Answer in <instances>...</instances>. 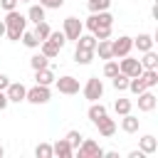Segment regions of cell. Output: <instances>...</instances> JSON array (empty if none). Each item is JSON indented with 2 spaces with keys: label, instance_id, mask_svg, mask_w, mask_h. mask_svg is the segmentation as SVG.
Segmentation results:
<instances>
[{
  "label": "cell",
  "instance_id": "6da1fadb",
  "mask_svg": "<svg viewBox=\"0 0 158 158\" xmlns=\"http://www.w3.org/2000/svg\"><path fill=\"white\" fill-rule=\"evenodd\" d=\"M25 30H27V17L22 12H17V10H10L5 15V35H7V40L20 42V37H22Z\"/></svg>",
  "mask_w": 158,
  "mask_h": 158
},
{
  "label": "cell",
  "instance_id": "7a4b0ae2",
  "mask_svg": "<svg viewBox=\"0 0 158 158\" xmlns=\"http://www.w3.org/2000/svg\"><path fill=\"white\" fill-rule=\"evenodd\" d=\"M114 25V15L109 12V10H101V12H91L89 17H86V22H84V27L89 30V32H94L96 27H111Z\"/></svg>",
  "mask_w": 158,
  "mask_h": 158
},
{
  "label": "cell",
  "instance_id": "3957f363",
  "mask_svg": "<svg viewBox=\"0 0 158 158\" xmlns=\"http://www.w3.org/2000/svg\"><path fill=\"white\" fill-rule=\"evenodd\" d=\"M49 99H52V91H49V86H42V84H35V86L27 89V94H25V101H30V104H35V106L47 104Z\"/></svg>",
  "mask_w": 158,
  "mask_h": 158
},
{
  "label": "cell",
  "instance_id": "277c9868",
  "mask_svg": "<svg viewBox=\"0 0 158 158\" xmlns=\"http://www.w3.org/2000/svg\"><path fill=\"white\" fill-rule=\"evenodd\" d=\"M62 32H64L67 42H77V37L84 32V22H81L79 17H67V20L62 22Z\"/></svg>",
  "mask_w": 158,
  "mask_h": 158
},
{
  "label": "cell",
  "instance_id": "5b68a950",
  "mask_svg": "<svg viewBox=\"0 0 158 158\" xmlns=\"http://www.w3.org/2000/svg\"><path fill=\"white\" fill-rule=\"evenodd\" d=\"M104 96V81L99 77H89L84 84V99L86 101H99Z\"/></svg>",
  "mask_w": 158,
  "mask_h": 158
},
{
  "label": "cell",
  "instance_id": "8992f818",
  "mask_svg": "<svg viewBox=\"0 0 158 158\" xmlns=\"http://www.w3.org/2000/svg\"><path fill=\"white\" fill-rule=\"evenodd\" d=\"M74 153H77L79 158H101V156H104V148H101L96 141H91V138H84Z\"/></svg>",
  "mask_w": 158,
  "mask_h": 158
},
{
  "label": "cell",
  "instance_id": "52a82bcc",
  "mask_svg": "<svg viewBox=\"0 0 158 158\" xmlns=\"http://www.w3.org/2000/svg\"><path fill=\"white\" fill-rule=\"evenodd\" d=\"M54 86H57V91H59V94H67V96L79 94V79H77V77H72V74H64V77L54 79Z\"/></svg>",
  "mask_w": 158,
  "mask_h": 158
},
{
  "label": "cell",
  "instance_id": "ba28073f",
  "mask_svg": "<svg viewBox=\"0 0 158 158\" xmlns=\"http://www.w3.org/2000/svg\"><path fill=\"white\" fill-rule=\"evenodd\" d=\"M131 49H133V37H128V35H121L118 40L111 42L114 57H126V54H131Z\"/></svg>",
  "mask_w": 158,
  "mask_h": 158
},
{
  "label": "cell",
  "instance_id": "9c48e42d",
  "mask_svg": "<svg viewBox=\"0 0 158 158\" xmlns=\"http://www.w3.org/2000/svg\"><path fill=\"white\" fill-rule=\"evenodd\" d=\"M118 72H123L126 77H138V74L143 72V67H141L138 59H133L131 54H126V57H121V62H118Z\"/></svg>",
  "mask_w": 158,
  "mask_h": 158
},
{
  "label": "cell",
  "instance_id": "30bf717a",
  "mask_svg": "<svg viewBox=\"0 0 158 158\" xmlns=\"http://www.w3.org/2000/svg\"><path fill=\"white\" fill-rule=\"evenodd\" d=\"M25 94H27V86H25L22 81H10L7 89H5V96H7L10 104H20V101H25Z\"/></svg>",
  "mask_w": 158,
  "mask_h": 158
},
{
  "label": "cell",
  "instance_id": "8fae6325",
  "mask_svg": "<svg viewBox=\"0 0 158 158\" xmlns=\"http://www.w3.org/2000/svg\"><path fill=\"white\" fill-rule=\"evenodd\" d=\"M156 106H158V96H156L151 89H146V91H141V94H138V111L151 114Z\"/></svg>",
  "mask_w": 158,
  "mask_h": 158
},
{
  "label": "cell",
  "instance_id": "7c38bea8",
  "mask_svg": "<svg viewBox=\"0 0 158 158\" xmlns=\"http://www.w3.org/2000/svg\"><path fill=\"white\" fill-rule=\"evenodd\" d=\"M86 116H89V121H91V123H99L104 116H109V109H106L101 101H91V106H89Z\"/></svg>",
  "mask_w": 158,
  "mask_h": 158
},
{
  "label": "cell",
  "instance_id": "4fadbf2b",
  "mask_svg": "<svg viewBox=\"0 0 158 158\" xmlns=\"http://www.w3.org/2000/svg\"><path fill=\"white\" fill-rule=\"evenodd\" d=\"M54 72L49 69V67H44V69H35V84H42V86H52L54 84Z\"/></svg>",
  "mask_w": 158,
  "mask_h": 158
},
{
  "label": "cell",
  "instance_id": "5bb4252c",
  "mask_svg": "<svg viewBox=\"0 0 158 158\" xmlns=\"http://www.w3.org/2000/svg\"><path fill=\"white\" fill-rule=\"evenodd\" d=\"M96 128H99V136H104V138H111L114 133H116V121L114 118H109V116H104L99 123H94Z\"/></svg>",
  "mask_w": 158,
  "mask_h": 158
},
{
  "label": "cell",
  "instance_id": "9a60e30c",
  "mask_svg": "<svg viewBox=\"0 0 158 158\" xmlns=\"http://www.w3.org/2000/svg\"><path fill=\"white\" fill-rule=\"evenodd\" d=\"M138 148H141L146 156H153V153L158 151V138H156V136H151V133H146V136H141Z\"/></svg>",
  "mask_w": 158,
  "mask_h": 158
},
{
  "label": "cell",
  "instance_id": "2e32d148",
  "mask_svg": "<svg viewBox=\"0 0 158 158\" xmlns=\"http://www.w3.org/2000/svg\"><path fill=\"white\" fill-rule=\"evenodd\" d=\"M52 156H59V158H72L74 156V148L69 146L67 138H59L54 146H52Z\"/></svg>",
  "mask_w": 158,
  "mask_h": 158
},
{
  "label": "cell",
  "instance_id": "e0dca14e",
  "mask_svg": "<svg viewBox=\"0 0 158 158\" xmlns=\"http://www.w3.org/2000/svg\"><path fill=\"white\" fill-rule=\"evenodd\" d=\"M153 35H146V32H141L138 37H133V47L143 54V52H148V49H153Z\"/></svg>",
  "mask_w": 158,
  "mask_h": 158
},
{
  "label": "cell",
  "instance_id": "ac0fdd59",
  "mask_svg": "<svg viewBox=\"0 0 158 158\" xmlns=\"http://www.w3.org/2000/svg\"><path fill=\"white\" fill-rule=\"evenodd\" d=\"M138 126H141V118H138V116H133L131 111L121 116V128H123L126 133H136V131H138Z\"/></svg>",
  "mask_w": 158,
  "mask_h": 158
},
{
  "label": "cell",
  "instance_id": "d6986e66",
  "mask_svg": "<svg viewBox=\"0 0 158 158\" xmlns=\"http://www.w3.org/2000/svg\"><path fill=\"white\" fill-rule=\"evenodd\" d=\"M40 52L47 57V59H54V57H59V52H62V47H57L52 40H42L40 42Z\"/></svg>",
  "mask_w": 158,
  "mask_h": 158
},
{
  "label": "cell",
  "instance_id": "ffe728a7",
  "mask_svg": "<svg viewBox=\"0 0 158 158\" xmlns=\"http://www.w3.org/2000/svg\"><path fill=\"white\" fill-rule=\"evenodd\" d=\"M94 54H96L94 49H81V47H77V49H74V62L86 67V64H91V62H94Z\"/></svg>",
  "mask_w": 158,
  "mask_h": 158
},
{
  "label": "cell",
  "instance_id": "44dd1931",
  "mask_svg": "<svg viewBox=\"0 0 158 158\" xmlns=\"http://www.w3.org/2000/svg\"><path fill=\"white\" fill-rule=\"evenodd\" d=\"M94 52H99L101 59H114V52H111V40H99Z\"/></svg>",
  "mask_w": 158,
  "mask_h": 158
},
{
  "label": "cell",
  "instance_id": "7402d4cb",
  "mask_svg": "<svg viewBox=\"0 0 158 158\" xmlns=\"http://www.w3.org/2000/svg\"><path fill=\"white\" fill-rule=\"evenodd\" d=\"M138 62H141L143 69H158V54H156L153 49L143 52V59H138Z\"/></svg>",
  "mask_w": 158,
  "mask_h": 158
},
{
  "label": "cell",
  "instance_id": "603a6c76",
  "mask_svg": "<svg viewBox=\"0 0 158 158\" xmlns=\"http://www.w3.org/2000/svg\"><path fill=\"white\" fill-rule=\"evenodd\" d=\"M126 89H128L133 96H138V94H141V91H146L148 86L143 84V79H141V74H138V77H128V86H126Z\"/></svg>",
  "mask_w": 158,
  "mask_h": 158
},
{
  "label": "cell",
  "instance_id": "cb8c5ba5",
  "mask_svg": "<svg viewBox=\"0 0 158 158\" xmlns=\"http://www.w3.org/2000/svg\"><path fill=\"white\" fill-rule=\"evenodd\" d=\"M25 17H27L30 22H35V25H37V22H42V20H44V7H42V5H30V10H27V15H25Z\"/></svg>",
  "mask_w": 158,
  "mask_h": 158
},
{
  "label": "cell",
  "instance_id": "d4e9b609",
  "mask_svg": "<svg viewBox=\"0 0 158 158\" xmlns=\"http://www.w3.org/2000/svg\"><path fill=\"white\" fill-rule=\"evenodd\" d=\"M141 79H143V84H146L148 89L158 86V69H143V72H141Z\"/></svg>",
  "mask_w": 158,
  "mask_h": 158
},
{
  "label": "cell",
  "instance_id": "484cf974",
  "mask_svg": "<svg viewBox=\"0 0 158 158\" xmlns=\"http://www.w3.org/2000/svg\"><path fill=\"white\" fill-rule=\"evenodd\" d=\"M96 42H99V40H96L94 35H84V32H81V35L77 37V47H81V49H94Z\"/></svg>",
  "mask_w": 158,
  "mask_h": 158
},
{
  "label": "cell",
  "instance_id": "4316f807",
  "mask_svg": "<svg viewBox=\"0 0 158 158\" xmlns=\"http://www.w3.org/2000/svg\"><path fill=\"white\" fill-rule=\"evenodd\" d=\"M32 32H35V37H37V40L42 42V40H47V37H49L52 27H49V25H47V22L42 20V22H37V25H35V30H32Z\"/></svg>",
  "mask_w": 158,
  "mask_h": 158
},
{
  "label": "cell",
  "instance_id": "83f0119b",
  "mask_svg": "<svg viewBox=\"0 0 158 158\" xmlns=\"http://www.w3.org/2000/svg\"><path fill=\"white\" fill-rule=\"evenodd\" d=\"M111 86H114L116 91H126V86H128V77H126L123 72H118L116 77H111Z\"/></svg>",
  "mask_w": 158,
  "mask_h": 158
},
{
  "label": "cell",
  "instance_id": "f1b7e54d",
  "mask_svg": "<svg viewBox=\"0 0 158 158\" xmlns=\"http://www.w3.org/2000/svg\"><path fill=\"white\" fill-rule=\"evenodd\" d=\"M86 7H89V12H101V10L111 7V0H86Z\"/></svg>",
  "mask_w": 158,
  "mask_h": 158
},
{
  "label": "cell",
  "instance_id": "f546056e",
  "mask_svg": "<svg viewBox=\"0 0 158 158\" xmlns=\"http://www.w3.org/2000/svg\"><path fill=\"white\" fill-rule=\"evenodd\" d=\"M20 40H22V44H25V47H30V49H37V47H40V40H37V37H35V32H30V30H25Z\"/></svg>",
  "mask_w": 158,
  "mask_h": 158
},
{
  "label": "cell",
  "instance_id": "4dcf8cb0",
  "mask_svg": "<svg viewBox=\"0 0 158 158\" xmlns=\"http://www.w3.org/2000/svg\"><path fill=\"white\" fill-rule=\"evenodd\" d=\"M30 67H32V69H44V67H49V59H47L42 52H40V54H32V57H30Z\"/></svg>",
  "mask_w": 158,
  "mask_h": 158
},
{
  "label": "cell",
  "instance_id": "1f68e13d",
  "mask_svg": "<svg viewBox=\"0 0 158 158\" xmlns=\"http://www.w3.org/2000/svg\"><path fill=\"white\" fill-rule=\"evenodd\" d=\"M131 106H133V104H131V99H116V101H114V111H116L118 116L128 114V111H131Z\"/></svg>",
  "mask_w": 158,
  "mask_h": 158
},
{
  "label": "cell",
  "instance_id": "d6a6232c",
  "mask_svg": "<svg viewBox=\"0 0 158 158\" xmlns=\"http://www.w3.org/2000/svg\"><path fill=\"white\" fill-rule=\"evenodd\" d=\"M64 138L69 141V146H72L74 151H77V148H79V143L84 141V136H81V131H77V128H72V131H67V136H64Z\"/></svg>",
  "mask_w": 158,
  "mask_h": 158
},
{
  "label": "cell",
  "instance_id": "836d02e7",
  "mask_svg": "<svg viewBox=\"0 0 158 158\" xmlns=\"http://www.w3.org/2000/svg\"><path fill=\"white\" fill-rule=\"evenodd\" d=\"M118 74V62L116 59H106V64H104V77H116Z\"/></svg>",
  "mask_w": 158,
  "mask_h": 158
},
{
  "label": "cell",
  "instance_id": "e575fe53",
  "mask_svg": "<svg viewBox=\"0 0 158 158\" xmlns=\"http://www.w3.org/2000/svg\"><path fill=\"white\" fill-rule=\"evenodd\" d=\"M47 40H52L57 47H64V44H67V37H64V32H62V30H52Z\"/></svg>",
  "mask_w": 158,
  "mask_h": 158
},
{
  "label": "cell",
  "instance_id": "d590c367",
  "mask_svg": "<svg viewBox=\"0 0 158 158\" xmlns=\"http://www.w3.org/2000/svg\"><path fill=\"white\" fill-rule=\"evenodd\" d=\"M35 156H37V158H52V146H49V143H37Z\"/></svg>",
  "mask_w": 158,
  "mask_h": 158
},
{
  "label": "cell",
  "instance_id": "8d00e7d4",
  "mask_svg": "<svg viewBox=\"0 0 158 158\" xmlns=\"http://www.w3.org/2000/svg\"><path fill=\"white\" fill-rule=\"evenodd\" d=\"M40 5H42L44 10H59V7L64 5V0H40Z\"/></svg>",
  "mask_w": 158,
  "mask_h": 158
},
{
  "label": "cell",
  "instance_id": "74e56055",
  "mask_svg": "<svg viewBox=\"0 0 158 158\" xmlns=\"http://www.w3.org/2000/svg\"><path fill=\"white\" fill-rule=\"evenodd\" d=\"M91 35H94L96 40H109V37H111V27H96Z\"/></svg>",
  "mask_w": 158,
  "mask_h": 158
},
{
  "label": "cell",
  "instance_id": "f35d334b",
  "mask_svg": "<svg viewBox=\"0 0 158 158\" xmlns=\"http://www.w3.org/2000/svg\"><path fill=\"white\" fill-rule=\"evenodd\" d=\"M0 7H2L5 12H10V10H17V0H0Z\"/></svg>",
  "mask_w": 158,
  "mask_h": 158
},
{
  "label": "cell",
  "instance_id": "ab89813d",
  "mask_svg": "<svg viewBox=\"0 0 158 158\" xmlns=\"http://www.w3.org/2000/svg\"><path fill=\"white\" fill-rule=\"evenodd\" d=\"M7 84H10V77H7V74H0V91H5Z\"/></svg>",
  "mask_w": 158,
  "mask_h": 158
},
{
  "label": "cell",
  "instance_id": "60d3db41",
  "mask_svg": "<svg viewBox=\"0 0 158 158\" xmlns=\"http://www.w3.org/2000/svg\"><path fill=\"white\" fill-rule=\"evenodd\" d=\"M7 104H10V101H7L5 91H0V111H5V109H7Z\"/></svg>",
  "mask_w": 158,
  "mask_h": 158
},
{
  "label": "cell",
  "instance_id": "b9f144b4",
  "mask_svg": "<svg viewBox=\"0 0 158 158\" xmlns=\"http://www.w3.org/2000/svg\"><path fill=\"white\" fill-rule=\"evenodd\" d=\"M128 158H146V153L138 148V151H131V153H128Z\"/></svg>",
  "mask_w": 158,
  "mask_h": 158
},
{
  "label": "cell",
  "instance_id": "7bdbcfd3",
  "mask_svg": "<svg viewBox=\"0 0 158 158\" xmlns=\"http://www.w3.org/2000/svg\"><path fill=\"white\" fill-rule=\"evenodd\" d=\"M5 35V20H0V37Z\"/></svg>",
  "mask_w": 158,
  "mask_h": 158
},
{
  "label": "cell",
  "instance_id": "ee69618b",
  "mask_svg": "<svg viewBox=\"0 0 158 158\" xmlns=\"http://www.w3.org/2000/svg\"><path fill=\"white\" fill-rule=\"evenodd\" d=\"M2 156H5V148H2V146H0V158H2Z\"/></svg>",
  "mask_w": 158,
  "mask_h": 158
},
{
  "label": "cell",
  "instance_id": "f6af8a7d",
  "mask_svg": "<svg viewBox=\"0 0 158 158\" xmlns=\"http://www.w3.org/2000/svg\"><path fill=\"white\" fill-rule=\"evenodd\" d=\"M17 2H32V0H17Z\"/></svg>",
  "mask_w": 158,
  "mask_h": 158
}]
</instances>
